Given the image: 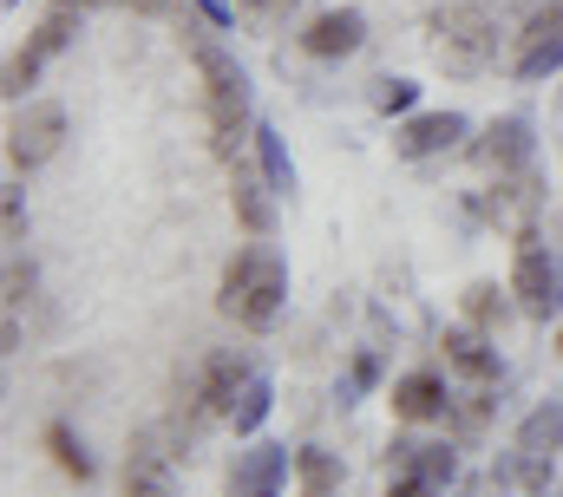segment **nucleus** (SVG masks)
Segmentation results:
<instances>
[{"instance_id":"1","label":"nucleus","mask_w":563,"mask_h":497,"mask_svg":"<svg viewBox=\"0 0 563 497\" xmlns=\"http://www.w3.org/2000/svg\"><path fill=\"white\" fill-rule=\"evenodd\" d=\"M282 301H288V262H282L276 243H243L230 255V268H223V288H217V308L236 321V328H250V334H263V328H276Z\"/></svg>"},{"instance_id":"2","label":"nucleus","mask_w":563,"mask_h":497,"mask_svg":"<svg viewBox=\"0 0 563 497\" xmlns=\"http://www.w3.org/2000/svg\"><path fill=\"white\" fill-rule=\"evenodd\" d=\"M197 73H203V119H210V144H217V157H223V164H236V157H243V144L256 137V124H250V79H243V66H236L217 40H197Z\"/></svg>"},{"instance_id":"3","label":"nucleus","mask_w":563,"mask_h":497,"mask_svg":"<svg viewBox=\"0 0 563 497\" xmlns=\"http://www.w3.org/2000/svg\"><path fill=\"white\" fill-rule=\"evenodd\" d=\"M426 33H432V59H439V73H452V79H478V73H492V59H498V20H492L485 0L432 7Z\"/></svg>"},{"instance_id":"4","label":"nucleus","mask_w":563,"mask_h":497,"mask_svg":"<svg viewBox=\"0 0 563 497\" xmlns=\"http://www.w3.org/2000/svg\"><path fill=\"white\" fill-rule=\"evenodd\" d=\"M511 295H518V308L531 314V321H551L563 308V268L558 255L544 248L538 230H518V255H511Z\"/></svg>"},{"instance_id":"5","label":"nucleus","mask_w":563,"mask_h":497,"mask_svg":"<svg viewBox=\"0 0 563 497\" xmlns=\"http://www.w3.org/2000/svg\"><path fill=\"white\" fill-rule=\"evenodd\" d=\"M59 144H66V106H53V99L13 112V124H7V164H13V170H40V164H53Z\"/></svg>"},{"instance_id":"6","label":"nucleus","mask_w":563,"mask_h":497,"mask_svg":"<svg viewBox=\"0 0 563 497\" xmlns=\"http://www.w3.org/2000/svg\"><path fill=\"white\" fill-rule=\"evenodd\" d=\"M511 73L531 86V79H551L563 73V7H538L531 20H525V33H518V53H511Z\"/></svg>"},{"instance_id":"7","label":"nucleus","mask_w":563,"mask_h":497,"mask_svg":"<svg viewBox=\"0 0 563 497\" xmlns=\"http://www.w3.org/2000/svg\"><path fill=\"white\" fill-rule=\"evenodd\" d=\"M465 151H472V164H478V170L511 177V170H525V164H531L538 137H531V119H525V112H505V119L485 124V137H472Z\"/></svg>"},{"instance_id":"8","label":"nucleus","mask_w":563,"mask_h":497,"mask_svg":"<svg viewBox=\"0 0 563 497\" xmlns=\"http://www.w3.org/2000/svg\"><path fill=\"white\" fill-rule=\"evenodd\" d=\"M472 131L465 112H413V119L394 131V151L407 157V164H426V157H445V151H459V137Z\"/></svg>"},{"instance_id":"9","label":"nucleus","mask_w":563,"mask_h":497,"mask_svg":"<svg viewBox=\"0 0 563 497\" xmlns=\"http://www.w3.org/2000/svg\"><path fill=\"white\" fill-rule=\"evenodd\" d=\"M125 497H177V465L157 432H139L125 452Z\"/></svg>"},{"instance_id":"10","label":"nucleus","mask_w":563,"mask_h":497,"mask_svg":"<svg viewBox=\"0 0 563 497\" xmlns=\"http://www.w3.org/2000/svg\"><path fill=\"white\" fill-rule=\"evenodd\" d=\"M361 40H367V20H361L354 7H328V13L308 20L301 53H308V59H347V53H361Z\"/></svg>"},{"instance_id":"11","label":"nucleus","mask_w":563,"mask_h":497,"mask_svg":"<svg viewBox=\"0 0 563 497\" xmlns=\"http://www.w3.org/2000/svg\"><path fill=\"white\" fill-rule=\"evenodd\" d=\"M250 379H256V367H250L243 354H210V361H203V379H197L203 412L230 426V412H236V399H243V386H250Z\"/></svg>"},{"instance_id":"12","label":"nucleus","mask_w":563,"mask_h":497,"mask_svg":"<svg viewBox=\"0 0 563 497\" xmlns=\"http://www.w3.org/2000/svg\"><path fill=\"white\" fill-rule=\"evenodd\" d=\"M387 406H394V419H400V426H432V419H445V412H452V393H445V379H439V373H400Z\"/></svg>"},{"instance_id":"13","label":"nucleus","mask_w":563,"mask_h":497,"mask_svg":"<svg viewBox=\"0 0 563 497\" xmlns=\"http://www.w3.org/2000/svg\"><path fill=\"white\" fill-rule=\"evenodd\" d=\"M230 203H236V217H243V230L250 236H269L276 230V190H269V177L256 170V164H230Z\"/></svg>"},{"instance_id":"14","label":"nucleus","mask_w":563,"mask_h":497,"mask_svg":"<svg viewBox=\"0 0 563 497\" xmlns=\"http://www.w3.org/2000/svg\"><path fill=\"white\" fill-rule=\"evenodd\" d=\"M295 472V452L288 445H256L230 465V497H269L282 492V478Z\"/></svg>"},{"instance_id":"15","label":"nucleus","mask_w":563,"mask_h":497,"mask_svg":"<svg viewBox=\"0 0 563 497\" xmlns=\"http://www.w3.org/2000/svg\"><path fill=\"white\" fill-rule=\"evenodd\" d=\"M538 203H544V190H538V170L525 164V170H511V177H498V190L485 197V217L498 223V230H531V217H538Z\"/></svg>"},{"instance_id":"16","label":"nucleus","mask_w":563,"mask_h":497,"mask_svg":"<svg viewBox=\"0 0 563 497\" xmlns=\"http://www.w3.org/2000/svg\"><path fill=\"white\" fill-rule=\"evenodd\" d=\"M492 341H498V334H485V328H472V321H465V328H445V341H439V347H445V361L465 373V379H478V386H485V379H498V347H492Z\"/></svg>"},{"instance_id":"17","label":"nucleus","mask_w":563,"mask_h":497,"mask_svg":"<svg viewBox=\"0 0 563 497\" xmlns=\"http://www.w3.org/2000/svg\"><path fill=\"white\" fill-rule=\"evenodd\" d=\"M250 151H256V170L269 177V190H276V197H295V157H288V144H282L276 124H256Z\"/></svg>"},{"instance_id":"18","label":"nucleus","mask_w":563,"mask_h":497,"mask_svg":"<svg viewBox=\"0 0 563 497\" xmlns=\"http://www.w3.org/2000/svg\"><path fill=\"white\" fill-rule=\"evenodd\" d=\"M295 478H301V497H341V485H347L341 459L321 452V445H301L295 452Z\"/></svg>"},{"instance_id":"19","label":"nucleus","mask_w":563,"mask_h":497,"mask_svg":"<svg viewBox=\"0 0 563 497\" xmlns=\"http://www.w3.org/2000/svg\"><path fill=\"white\" fill-rule=\"evenodd\" d=\"M518 445H525V452H538V459H558V452H563V399H544V406H531V412H525Z\"/></svg>"},{"instance_id":"20","label":"nucleus","mask_w":563,"mask_h":497,"mask_svg":"<svg viewBox=\"0 0 563 497\" xmlns=\"http://www.w3.org/2000/svg\"><path fill=\"white\" fill-rule=\"evenodd\" d=\"M459 308H465V321H472V328H485V334H498V328L511 321V288H498V281H472Z\"/></svg>"},{"instance_id":"21","label":"nucleus","mask_w":563,"mask_h":497,"mask_svg":"<svg viewBox=\"0 0 563 497\" xmlns=\"http://www.w3.org/2000/svg\"><path fill=\"white\" fill-rule=\"evenodd\" d=\"M269 412H276V379H269V373H256V379L243 386V399H236V412H230V432H236V439H256Z\"/></svg>"},{"instance_id":"22","label":"nucleus","mask_w":563,"mask_h":497,"mask_svg":"<svg viewBox=\"0 0 563 497\" xmlns=\"http://www.w3.org/2000/svg\"><path fill=\"white\" fill-rule=\"evenodd\" d=\"M79 13H86L79 0H59V7H53L40 26H33V40H26V46H33L40 59H59V53L73 46V33H79Z\"/></svg>"},{"instance_id":"23","label":"nucleus","mask_w":563,"mask_h":497,"mask_svg":"<svg viewBox=\"0 0 563 497\" xmlns=\"http://www.w3.org/2000/svg\"><path fill=\"white\" fill-rule=\"evenodd\" d=\"M46 452H53V465H59L66 478H79V485L99 472V465H92V452H86V439H79L66 419H53V426H46Z\"/></svg>"},{"instance_id":"24","label":"nucleus","mask_w":563,"mask_h":497,"mask_svg":"<svg viewBox=\"0 0 563 497\" xmlns=\"http://www.w3.org/2000/svg\"><path fill=\"white\" fill-rule=\"evenodd\" d=\"M407 472H420L432 492H445V485H459V452L452 445H413V465Z\"/></svg>"},{"instance_id":"25","label":"nucleus","mask_w":563,"mask_h":497,"mask_svg":"<svg viewBox=\"0 0 563 497\" xmlns=\"http://www.w3.org/2000/svg\"><path fill=\"white\" fill-rule=\"evenodd\" d=\"M380 386V354L374 347H361L354 361H347V379H341V406H354L361 393H374Z\"/></svg>"},{"instance_id":"26","label":"nucleus","mask_w":563,"mask_h":497,"mask_svg":"<svg viewBox=\"0 0 563 497\" xmlns=\"http://www.w3.org/2000/svg\"><path fill=\"white\" fill-rule=\"evenodd\" d=\"M374 106H380L387 119H413V106H420V86H413V79H380Z\"/></svg>"},{"instance_id":"27","label":"nucleus","mask_w":563,"mask_h":497,"mask_svg":"<svg viewBox=\"0 0 563 497\" xmlns=\"http://www.w3.org/2000/svg\"><path fill=\"white\" fill-rule=\"evenodd\" d=\"M288 13H295V0H236V20H243V26H256V33L282 26Z\"/></svg>"},{"instance_id":"28","label":"nucleus","mask_w":563,"mask_h":497,"mask_svg":"<svg viewBox=\"0 0 563 497\" xmlns=\"http://www.w3.org/2000/svg\"><path fill=\"white\" fill-rule=\"evenodd\" d=\"M40 66H46V59H40V53H33V46H20V53H13V59H7V99H13V106H20V99H26V86H33V79H40Z\"/></svg>"},{"instance_id":"29","label":"nucleus","mask_w":563,"mask_h":497,"mask_svg":"<svg viewBox=\"0 0 563 497\" xmlns=\"http://www.w3.org/2000/svg\"><path fill=\"white\" fill-rule=\"evenodd\" d=\"M0 223H7V243L13 248L26 243V203H20V190H0Z\"/></svg>"},{"instance_id":"30","label":"nucleus","mask_w":563,"mask_h":497,"mask_svg":"<svg viewBox=\"0 0 563 497\" xmlns=\"http://www.w3.org/2000/svg\"><path fill=\"white\" fill-rule=\"evenodd\" d=\"M26 295H33V268L20 255H7V308H20Z\"/></svg>"},{"instance_id":"31","label":"nucleus","mask_w":563,"mask_h":497,"mask_svg":"<svg viewBox=\"0 0 563 497\" xmlns=\"http://www.w3.org/2000/svg\"><path fill=\"white\" fill-rule=\"evenodd\" d=\"M387 497H439V492H432V485H426L420 472H400V478H394V485H387Z\"/></svg>"},{"instance_id":"32","label":"nucleus","mask_w":563,"mask_h":497,"mask_svg":"<svg viewBox=\"0 0 563 497\" xmlns=\"http://www.w3.org/2000/svg\"><path fill=\"white\" fill-rule=\"evenodd\" d=\"M0 347L20 354V314H13V308H7V321H0Z\"/></svg>"},{"instance_id":"33","label":"nucleus","mask_w":563,"mask_h":497,"mask_svg":"<svg viewBox=\"0 0 563 497\" xmlns=\"http://www.w3.org/2000/svg\"><path fill=\"white\" fill-rule=\"evenodd\" d=\"M197 7H203L210 26H230V20H236V7H223V0H197Z\"/></svg>"},{"instance_id":"34","label":"nucleus","mask_w":563,"mask_h":497,"mask_svg":"<svg viewBox=\"0 0 563 497\" xmlns=\"http://www.w3.org/2000/svg\"><path fill=\"white\" fill-rule=\"evenodd\" d=\"M125 7H132V13H144V20H164V13H170V0H125Z\"/></svg>"},{"instance_id":"35","label":"nucleus","mask_w":563,"mask_h":497,"mask_svg":"<svg viewBox=\"0 0 563 497\" xmlns=\"http://www.w3.org/2000/svg\"><path fill=\"white\" fill-rule=\"evenodd\" d=\"M459 497H485V492H478V485H459Z\"/></svg>"},{"instance_id":"36","label":"nucleus","mask_w":563,"mask_h":497,"mask_svg":"<svg viewBox=\"0 0 563 497\" xmlns=\"http://www.w3.org/2000/svg\"><path fill=\"white\" fill-rule=\"evenodd\" d=\"M558 354H563V328H558Z\"/></svg>"},{"instance_id":"37","label":"nucleus","mask_w":563,"mask_h":497,"mask_svg":"<svg viewBox=\"0 0 563 497\" xmlns=\"http://www.w3.org/2000/svg\"><path fill=\"white\" fill-rule=\"evenodd\" d=\"M79 7H99V0H79Z\"/></svg>"},{"instance_id":"38","label":"nucleus","mask_w":563,"mask_h":497,"mask_svg":"<svg viewBox=\"0 0 563 497\" xmlns=\"http://www.w3.org/2000/svg\"><path fill=\"white\" fill-rule=\"evenodd\" d=\"M7 7H20V0H7Z\"/></svg>"},{"instance_id":"39","label":"nucleus","mask_w":563,"mask_h":497,"mask_svg":"<svg viewBox=\"0 0 563 497\" xmlns=\"http://www.w3.org/2000/svg\"><path fill=\"white\" fill-rule=\"evenodd\" d=\"M269 497H276V492H269Z\"/></svg>"}]
</instances>
